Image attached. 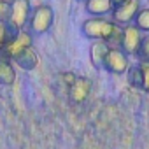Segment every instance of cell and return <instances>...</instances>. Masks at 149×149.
<instances>
[{
    "label": "cell",
    "mask_w": 149,
    "mask_h": 149,
    "mask_svg": "<svg viewBox=\"0 0 149 149\" xmlns=\"http://www.w3.org/2000/svg\"><path fill=\"white\" fill-rule=\"evenodd\" d=\"M30 14H32V6H30L28 0H13L11 14H9L7 23H9L13 28H16L18 32L26 30Z\"/></svg>",
    "instance_id": "cell-4"
},
{
    "label": "cell",
    "mask_w": 149,
    "mask_h": 149,
    "mask_svg": "<svg viewBox=\"0 0 149 149\" xmlns=\"http://www.w3.org/2000/svg\"><path fill=\"white\" fill-rule=\"evenodd\" d=\"M83 2H86V0H83Z\"/></svg>",
    "instance_id": "cell-19"
},
{
    "label": "cell",
    "mask_w": 149,
    "mask_h": 149,
    "mask_svg": "<svg viewBox=\"0 0 149 149\" xmlns=\"http://www.w3.org/2000/svg\"><path fill=\"white\" fill-rule=\"evenodd\" d=\"M53 21H54V11H53V7L47 6V4H42V6L32 9L26 30L32 35H44L53 26Z\"/></svg>",
    "instance_id": "cell-2"
},
{
    "label": "cell",
    "mask_w": 149,
    "mask_h": 149,
    "mask_svg": "<svg viewBox=\"0 0 149 149\" xmlns=\"http://www.w3.org/2000/svg\"><path fill=\"white\" fill-rule=\"evenodd\" d=\"M109 49H111L109 44L104 42V40H95V42L90 46V61H91V65H93L95 68L100 70V68L104 67V60H105Z\"/></svg>",
    "instance_id": "cell-11"
},
{
    "label": "cell",
    "mask_w": 149,
    "mask_h": 149,
    "mask_svg": "<svg viewBox=\"0 0 149 149\" xmlns=\"http://www.w3.org/2000/svg\"><path fill=\"white\" fill-rule=\"evenodd\" d=\"M137 60L140 63H149V33H144L139 53H137Z\"/></svg>",
    "instance_id": "cell-15"
},
{
    "label": "cell",
    "mask_w": 149,
    "mask_h": 149,
    "mask_svg": "<svg viewBox=\"0 0 149 149\" xmlns=\"http://www.w3.org/2000/svg\"><path fill=\"white\" fill-rule=\"evenodd\" d=\"M142 37H144V33H142L133 23L123 26V35H121L119 49H121L126 56H135V58H137V53H139Z\"/></svg>",
    "instance_id": "cell-6"
},
{
    "label": "cell",
    "mask_w": 149,
    "mask_h": 149,
    "mask_svg": "<svg viewBox=\"0 0 149 149\" xmlns=\"http://www.w3.org/2000/svg\"><path fill=\"white\" fill-rule=\"evenodd\" d=\"M16 81V70L13 60L0 56V84L2 86H13Z\"/></svg>",
    "instance_id": "cell-12"
},
{
    "label": "cell",
    "mask_w": 149,
    "mask_h": 149,
    "mask_svg": "<svg viewBox=\"0 0 149 149\" xmlns=\"http://www.w3.org/2000/svg\"><path fill=\"white\" fill-rule=\"evenodd\" d=\"M142 70V90L149 93V63H140Z\"/></svg>",
    "instance_id": "cell-17"
},
{
    "label": "cell",
    "mask_w": 149,
    "mask_h": 149,
    "mask_svg": "<svg viewBox=\"0 0 149 149\" xmlns=\"http://www.w3.org/2000/svg\"><path fill=\"white\" fill-rule=\"evenodd\" d=\"M133 25L142 32V33H149V7L140 9L133 19Z\"/></svg>",
    "instance_id": "cell-14"
},
{
    "label": "cell",
    "mask_w": 149,
    "mask_h": 149,
    "mask_svg": "<svg viewBox=\"0 0 149 149\" xmlns=\"http://www.w3.org/2000/svg\"><path fill=\"white\" fill-rule=\"evenodd\" d=\"M91 93V81L88 77H76L68 86V97L74 104H83Z\"/></svg>",
    "instance_id": "cell-8"
},
{
    "label": "cell",
    "mask_w": 149,
    "mask_h": 149,
    "mask_svg": "<svg viewBox=\"0 0 149 149\" xmlns=\"http://www.w3.org/2000/svg\"><path fill=\"white\" fill-rule=\"evenodd\" d=\"M13 63L19 68H23V70H33L39 65V54H37L35 47L30 46V47L23 49L19 54H16L13 58Z\"/></svg>",
    "instance_id": "cell-9"
},
{
    "label": "cell",
    "mask_w": 149,
    "mask_h": 149,
    "mask_svg": "<svg viewBox=\"0 0 149 149\" xmlns=\"http://www.w3.org/2000/svg\"><path fill=\"white\" fill-rule=\"evenodd\" d=\"M30 46H33V35H32L28 30H21L11 42H7V44L4 46L2 56L13 60L16 54H19L23 49H26V47H30Z\"/></svg>",
    "instance_id": "cell-7"
},
{
    "label": "cell",
    "mask_w": 149,
    "mask_h": 149,
    "mask_svg": "<svg viewBox=\"0 0 149 149\" xmlns=\"http://www.w3.org/2000/svg\"><path fill=\"white\" fill-rule=\"evenodd\" d=\"M126 77H128V84L135 90H142V70H140V63L133 65L128 68L126 72Z\"/></svg>",
    "instance_id": "cell-13"
},
{
    "label": "cell",
    "mask_w": 149,
    "mask_h": 149,
    "mask_svg": "<svg viewBox=\"0 0 149 149\" xmlns=\"http://www.w3.org/2000/svg\"><path fill=\"white\" fill-rule=\"evenodd\" d=\"M140 9H142L140 7V0H123L121 4L114 6V9L111 13V19L119 26L132 25Z\"/></svg>",
    "instance_id": "cell-3"
},
{
    "label": "cell",
    "mask_w": 149,
    "mask_h": 149,
    "mask_svg": "<svg viewBox=\"0 0 149 149\" xmlns=\"http://www.w3.org/2000/svg\"><path fill=\"white\" fill-rule=\"evenodd\" d=\"M2 49H4V46H0V56H2Z\"/></svg>",
    "instance_id": "cell-18"
},
{
    "label": "cell",
    "mask_w": 149,
    "mask_h": 149,
    "mask_svg": "<svg viewBox=\"0 0 149 149\" xmlns=\"http://www.w3.org/2000/svg\"><path fill=\"white\" fill-rule=\"evenodd\" d=\"M11 6H13V0H0V21L2 23H7L11 14Z\"/></svg>",
    "instance_id": "cell-16"
},
{
    "label": "cell",
    "mask_w": 149,
    "mask_h": 149,
    "mask_svg": "<svg viewBox=\"0 0 149 149\" xmlns=\"http://www.w3.org/2000/svg\"><path fill=\"white\" fill-rule=\"evenodd\" d=\"M84 37L91 40H104L109 44V47H119L123 26L116 25L112 19L107 18H88L81 26Z\"/></svg>",
    "instance_id": "cell-1"
},
{
    "label": "cell",
    "mask_w": 149,
    "mask_h": 149,
    "mask_svg": "<svg viewBox=\"0 0 149 149\" xmlns=\"http://www.w3.org/2000/svg\"><path fill=\"white\" fill-rule=\"evenodd\" d=\"M84 9L88 14H91V18H105L112 13L114 6L112 0H86Z\"/></svg>",
    "instance_id": "cell-10"
},
{
    "label": "cell",
    "mask_w": 149,
    "mask_h": 149,
    "mask_svg": "<svg viewBox=\"0 0 149 149\" xmlns=\"http://www.w3.org/2000/svg\"><path fill=\"white\" fill-rule=\"evenodd\" d=\"M104 70L114 76H123L130 68V56H126L119 47H111L105 60H104Z\"/></svg>",
    "instance_id": "cell-5"
}]
</instances>
